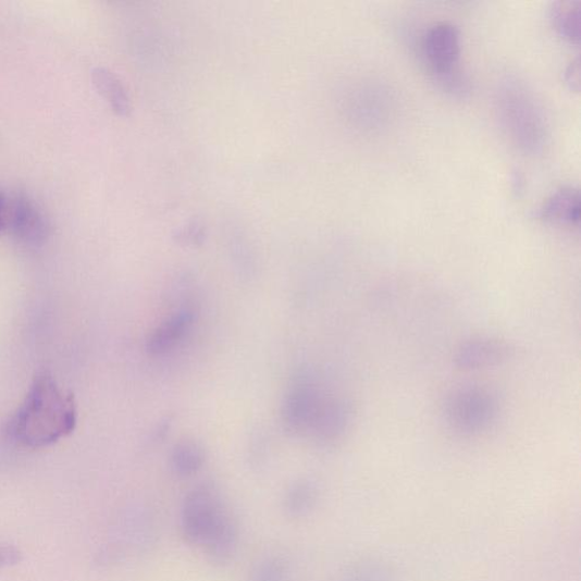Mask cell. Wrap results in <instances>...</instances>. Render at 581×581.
Instances as JSON below:
<instances>
[{"label":"cell","instance_id":"6da1fadb","mask_svg":"<svg viewBox=\"0 0 581 581\" xmlns=\"http://www.w3.org/2000/svg\"><path fill=\"white\" fill-rule=\"evenodd\" d=\"M76 425L73 395L48 374L38 376L12 418L11 437L21 445L44 447L70 435Z\"/></svg>","mask_w":581,"mask_h":581},{"label":"cell","instance_id":"7a4b0ae2","mask_svg":"<svg viewBox=\"0 0 581 581\" xmlns=\"http://www.w3.org/2000/svg\"><path fill=\"white\" fill-rule=\"evenodd\" d=\"M499 114L515 145L537 152L545 145V118L533 95L518 82H507L499 91Z\"/></svg>","mask_w":581,"mask_h":581},{"label":"cell","instance_id":"3957f363","mask_svg":"<svg viewBox=\"0 0 581 581\" xmlns=\"http://www.w3.org/2000/svg\"><path fill=\"white\" fill-rule=\"evenodd\" d=\"M460 34L452 23H437L421 40V55L436 83L452 94H463L467 83L459 67Z\"/></svg>","mask_w":581,"mask_h":581},{"label":"cell","instance_id":"277c9868","mask_svg":"<svg viewBox=\"0 0 581 581\" xmlns=\"http://www.w3.org/2000/svg\"><path fill=\"white\" fill-rule=\"evenodd\" d=\"M228 517L223 497L217 486L198 485L183 499L182 536L187 543L203 547Z\"/></svg>","mask_w":581,"mask_h":581},{"label":"cell","instance_id":"5b68a950","mask_svg":"<svg viewBox=\"0 0 581 581\" xmlns=\"http://www.w3.org/2000/svg\"><path fill=\"white\" fill-rule=\"evenodd\" d=\"M329 396L309 382H298L290 387L282 407L285 430L294 434L310 433Z\"/></svg>","mask_w":581,"mask_h":581},{"label":"cell","instance_id":"8992f818","mask_svg":"<svg viewBox=\"0 0 581 581\" xmlns=\"http://www.w3.org/2000/svg\"><path fill=\"white\" fill-rule=\"evenodd\" d=\"M9 224L18 239L39 245L47 236V224L36 203L24 196L14 199L9 210Z\"/></svg>","mask_w":581,"mask_h":581},{"label":"cell","instance_id":"52a82bcc","mask_svg":"<svg viewBox=\"0 0 581 581\" xmlns=\"http://www.w3.org/2000/svg\"><path fill=\"white\" fill-rule=\"evenodd\" d=\"M194 322V310L186 308L176 311L148 336L147 351L152 356H163L172 351L186 337Z\"/></svg>","mask_w":581,"mask_h":581},{"label":"cell","instance_id":"ba28073f","mask_svg":"<svg viewBox=\"0 0 581 581\" xmlns=\"http://www.w3.org/2000/svg\"><path fill=\"white\" fill-rule=\"evenodd\" d=\"M450 413L458 427L472 431L482 428L491 419L492 403L487 395L462 393L456 396Z\"/></svg>","mask_w":581,"mask_h":581},{"label":"cell","instance_id":"9c48e42d","mask_svg":"<svg viewBox=\"0 0 581 581\" xmlns=\"http://www.w3.org/2000/svg\"><path fill=\"white\" fill-rule=\"evenodd\" d=\"M536 218L566 224H578L580 221V194L573 187H563L554 193L540 207Z\"/></svg>","mask_w":581,"mask_h":581},{"label":"cell","instance_id":"30bf717a","mask_svg":"<svg viewBox=\"0 0 581 581\" xmlns=\"http://www.w3.org/2000/svg\"><path fill=\"white\" fill-rule=\"evenodd\" d=\"M237 544H239V530L230 516L214 536L203 545L208 561L217 567L228 565L235 556Z\"/></svg>","mask_w":581,"mask_h":581},{"label":"cell","instance_id":"8fae6325","mask_svg":"<svg viewBox=\"0 0 581 581\" xmlns=\"http://www.w3.org/2000/svg\"><path fill=\"white\" fill-rule=\"evenodd\" d=\"M92 82L118 115L127 116L129 114V98L119 77L113 72L104 67H96L92 71Z\"/></svg>","mask_w":581,"mask_h":581},{"label":"cell","instance_id":"7c38bea8","mask_svg":"<svg viewBox=\"0 0 581 581\" xmlns=\"http://www.w3.org/2000/svg\"><path fill=\"white\" fill-rule=\"evenodd\" d=\"M581 2L579 0H561L551 9V21L554 29L567 41L579 45L580 41Z\"/></svg>","mask_w":581,"mask_h":581},{"label":"cell","instance_id":"4fadbf2b","mask_svg":"<svg viewBox=\"0 0 581 581\" xmlns=\"http://www.w3.org/2000/svg\"><path fill=\"white\" fill-rule=\"evenodd\" d=\"M205 461V450L195 441H181L173 447L171 468L181 479L194 477L202 468Z\"/></svg>","mask_w":581,"mask_h":581},{"label":"cell","instance_id":"5bb4252c","mask_svg":"<svg viewBox=\"0 0 581 581\" xmlns=\"http://www.w3.org/2000/svg\"><path fill=\"white\" fill-rule=\"evenodd\" d=\"M319 498V491L306 480L290 485L283 498V510L289 518L299 519L309 515Z\"/></svg>","mask_w":581,"mask_h":581},{"label":"cell","instance_id":"9a60e30c","mask_svg":"<svg viewBox=\"0 0 581 581\" xmlns=\"http://www.w3.org/2000/svg\"><path fill=\"white\" fill-rule=\"evenodd\" d=\"M289 567L281 557H269L251 571L248 581H289Z\"/></svg>","mask_w":581,"mask_h":581},{"label":"cell","instance_id":"2e32d148","mask_svg":"<svg viewBox=\"0 0 581 581\" xmlns=\"http://www.w3.org/2000/svg\"><path fill=\"white\" fill-rule=\"evenodd\" d=\"M22 561V552L9 544L0 543V569L16 566Z\"/></svg>","mask_w":581,"mask_h":581},{"label":"cell","instance_id":"e0dca14e","mask_svg":"<svg viewBox=\"0 0 581 581\" xmlns=\"http://www.w3.org/2000/svg\"><path fill=\"white\" fill-rule=\"evenodd\" d=\"M205 239V232L201 225L191 224L187 228H183L177 234V240L186 245H199Z\"/></svg>","mask_w":581,"mask_h":581},{"label":"cell","instance_id":"ac0fdd59","mask_svg":"<svg viewBox=\"0 0 581 581\" xmlns=\"http://www.w3.org/2000/svg\"><path fill=\"white\" fill-rule=\"evenodd\" d=\"M566 82L572 89L579 88V61L577 60L566 72Z\"/></svg>","mask_w":581,"mask_h":581},{"label":"cell","instance_id":"d6986e66","mask_svg":"<svg viewBox=\"0 0 581 581\" xmlns=\"http://www.w3.org/2000/svg\"><path fill=\"white\" fill-rule=\"evenodd\" d=\"M10 207L2 193H0V231L4 230L9 224Z\"/></svg>","mask_w":581,"mask_h":581}]
</instances>
